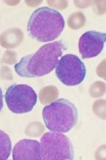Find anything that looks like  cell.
Masks as SVG:
<instances>
[{
    "instance_id": "1",
    "label": "cell",
    "mask_w": 106,
    "mask_h": 160,
    "mask_svg": "<svg viewBox=\"0 0 106 160\" xmlns=\"http://www.w3.org/2000/svg\"><path fill=\"white\" fill-rule=\"evenodd\" d=\"M66 48L61 40L43 45L35 53L23 57L14 66L22 77L35 78L50 73L56 67Z\"/></svg>"
},
{
    "instance_id": "2",
    "label": "cell",
    "mask_w": 106,
    "mask_h": 160,
    "mask_svg": "<svg viewBox=\"0 0 106 160\" xmlns=\"http://www.w3.org/2000/svg\"><path fill=\"white\" fill-rule=\"evenodd\" d=\"M65 22L61 14L48 7L34 11L28 22L27 32L37 41L47 42L60 36L64 29Z\"/></svg>"
},
{
    "instance_id": "3",
    "label": "cell",
    "mask_w": 106,
    "mask_h": 160,
    "mask_svg": "<svg viewBox=\"0 0 106 160\" xmlns=\"http://www.w3.org/2000/svg\"><path fill=\"white\" fill-rule=\"evenodd\" d=\"M44 122L51 131L66 133L75 126L78 118L77 110L68 99L60 98L43 108Z\"/></svg>"
},
{
    "instance_id": "4",
    "label": "cell",
    "mask_w": 106,
    "mask_h": 160,
    "mask_svg": "<svg viewBox=\"0 0 106 160\" xmlns=\"http://www.w3.org/2000/svg\"><path fill=\"white\" fill-rule=\"evenodd\" d=\"M40 153L43 160H72L74 150L69 138L60 132H48L40 139Z\"/></svg>"
},
{
    "instance_id": "5",
    "label": "cell",
    "mask_w": 106,
    "mask_h": 160,
    "mask_svg": "<svg viewBox=\"0 0 106 160\" xmlns=\"http://www.w3.org/2000/svg\"><path fill=\"white\" fill-rule=\"evenodd\" d=\"M8 108L12 112L24 114L32 111L37 103V95L32 87L26 84H13L5 95Z\"/></svg>"
},
{
    "instance_id": "6",
    "label": "cell",
    "mask_w": 106,
    "mask_h": 160,
    "mask_svg": "<svg viewBox=\"0 0 106 160\" xmlns=\"http://www.w3.org/2000/svg\"><path fill=\"white\" fill-rule=\"evenodd\" d=\"M55 72L63 84L74 86L83 82L87 71L85 64L78 57L69 54L64 55L59 60Z\"/></svg>"
},
{
    "instance_id": "7",
    "label": "cell",
    "mask_w": 106,
    "mask_h": 160,
    "mask_svg": "<svg viewBox=\"0 0 106 160\" xmlns=\"http://www.w3.org/2000/svg\"><path fill=\"white\" fill-rule=\"evenodd\" d=\"M105 33L95 31H88L79 39V49L82 59L97 56L103 49L106 42Z\"/></svg>"
},
{
    "instance_id": "8",
    "label": "cell",
    "mask_w": 106,
    "mask_h": 160,
    "mask_svg": "<svg viewBox=\"0 0 106 160\" xmlns=\"http://www.w3.org/2000/svg\"><path fill=\"white\" fill-rule=\"evenodd\" d=\"M12 155L14 160H41L40 143L35 140H21L14 147Z\"/></svg>"
},
{
    "instance_id": "9",
    "label": "cell",
    "mask_w": 106,
    "mask_h": 160,
    "mask_svg": "<svg viewBox=\"0 0 106 160\" xmlns=\"http://www.w3.org/2000/svg\"><path fill=\"white\" fill-rule=\"evenodd\" d=\"M12 149V142L8 135L0 130V160L8 159Z\"/></svg>"
},
{
    "instance_id": "10",
    "label": "cell",
    "mask_w": 106,
    "mask_h": 160,
    "mask_svg": "<svg viewBox=\"0 0 106 160\" xmlns=\"http://www.w3.org/2000/svg\"><path fill=\"white\" fill-rule=\"evenodd\" d=\"M3 92L1 88H0V112L2 111L3 108Z\"/></svg>"
}]
</instances>
